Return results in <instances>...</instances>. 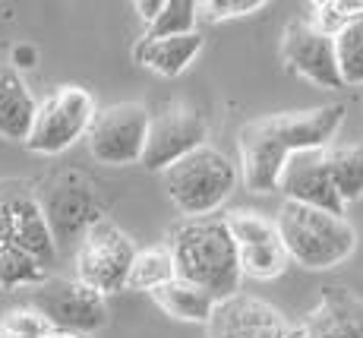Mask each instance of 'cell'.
Returning <instances> with one entry per match:
<instances>
[{"mask_svg": "<svg viewBox=\"0 0 363 338\" xmlns=\"http://www.w3.org/2000/svg\"><path fill=\"white\" fill-rule=\"evenodd\" d=\"M41 209L51 224V234L57 241V250L67 244H82V237L101 222L99 202L89 193V187L73 184V180H57L45 196H41Z\"/></svg>", "mask_w": 363, "mask_h": 338, "instance_id": "obj_13", "label": "cell"}, {"mask_svg": "<svg viewBox=\"0 0 363 338\" xmlns=\"http://www.w3.org/2000/svg\"><path fill=\"white\" fill-rule=\"evenodd\" d=\"M281 60L294 76H303L313 86L341 89L338 51H335V35L323 32L313 19H294L284 29L281 38Z\"/></svg>", "mask_w": 363, "mask_h": 338, "instance_id": "obj_10", "label": "cell"}, {"mask_svg": "<svg viewBox=\"0 0 363 338\" xmlns=\"http://www.w3.org/2000/svg\"><path fill=\"white\" fill-rule=\"evenodd\" d=\"M275 228L291 263L313 272L341 266L357 246V231L351 228V222L345 215L300 206V202H288V200L278 209Z\"/></svg>", "mask_w": 363, "mask_h": 338, "instance_id": "obj_3", "label": "cell"}, {"mask_svg": "<svg viewBox=\"0 0 363 338\" xmlns=\"http://www.w3.org/2000/svg\"><path fill=\"white\" fill-rule=\"evenodd\" d=\"M48 338H79V335H73V332H57V329H54V332L48 335Z\"/></svg>", "mask_w": 363, "mask_h": 338, "instance_id": "obj_32", "label": "cell"}, {"mask_svg": "<svg viewBox=\"0 0 363 338\" xmlns=\"http://www.w3.org/2000/svg\"><path fill=\"white\" fill-rule=\"evenodd\" d=\"M265 0H206L202 4V16L218 23V19H234V16H247V13L262 10Z\"/></svg>", "mask_w": 363, "mask_h": 338, "instance_id": "obj_28", "label": "cell"}, {"mask_svg": "<svg viewBox=\"0 0 363 338\" xmlns=\"http://www.w3.org/2000/svg\"><path fill=\"white\" fill-rule=\"evenodd\" d=\"M149 124L152 114L136 102H121L108 104L95 114L92 126H89V152L95 161L111 168L121 165H136L143 161L145 139H149Z\"/></svg>", "mask_w": 363, "mask_h": 338, "instance_id": "obj_7", "label": "cell"}, {"mask_svg": "<svg viewBox=\"0 0 363 338\" xmlns=\"http://www.w3.org/2000/svg\"><path fill=\"white\" fill-rule=\"evenodd\" d=\"M313 10H316L313 23L319 29L329 35H338L345 26L363 19V0H325V4H313Z\"/></svg>", "mask_w": 363, "mask_h": 338, "instance_id": "obj_26", "label": "cell"}, {"mask_svg": "<svg viewBox=\"0 0 363 338\" xmlns=\"http://www.w3.org/2000/svg\"><path fill=\"white\" fill-rule=\"evenodd\" d=\"M136 253L139 250L121 228L99 222L76 246V278L99 294H114L130 285Z\"/></svg>", "mask_w": 363, "mask_h": 338, "instance_id": "obj_6", "label": "cell"}, {"mask_svg": "<svg viewBox=\"0 0 363 338\" xmlns=\"http://www.w3.org/2000/svg\"><path fill=\"white\" fill-rule=\"evenodd\" d=\"M152 300H155L167 316H177V320H184V322H212L215 307H218V300H215L212 294L196 288L193 281H184V278H174V281H167V285L155 288Z\"/></svg>", "mask_w": 363, "mask_h": 338, "instance_id": "obj_18", "label": "cell"}, {"mask_svg": "<svg viewBox=\"0 0 363 338\" xmlns=\"http://www.w3.org/2000/svg\"><path fill=\"white\" fill-rule=\"evenodd\" d=\"M38 310L57 332H95L108 320V307H104V294L92 291L89 285H82L79 278L64 281V278H48L45 285H38L32 291L29 304Z\"/></svg>", "mask_w": 363, "mask_h": 338, "instance_id": "obj_8", "label": "cell"}, {"mask_svg": "<svg viewBox=\"0 0 363 338\" xmlns=\"http://www.w3.org/2000/svg\"><path fill=\"white\" fill-rule=\"evenodd\" d=\"M177 266V278L193 281L196 288L208 291L215 300H231L240 291L243 266L240 246H237L225 215L186 218L177 224L167 241Z\"/></svg>", "mask_w": 363, "mask_h": 338, "instance_id": "obj_2", "label": "cell"}, {"mask_svg": "<svg viewBox=\"0 0 363 338\" xmlns=\"http://www.w3.org/2000/svg\"><path fill=\"white\" fill-rule=\"evenodd\" d=\"M303 332L306 338H363V304L341 288H332Z\"/></svg>", "mask_w": 363, "mask_h": 338, "instance_id": "obj_16", "label": "cell"}, {"mask_svg": "<svg viewBox=\"0 0 363 338\" xmlns=\"http://www.w3.org/2000/svg\"><path fill=\"white\" fill-rule=\"evenodd\" d=\"M95 114V98L86 92L82 86H60L54 95H48L38 104V114H35L32 133L26 139L32 152L38 155H57L76 146L79 139L89 136V126H92Z\"/></svg>", "mask_w": 363, "mask_h": 338, "instance_id": "obj_5", "label": "cell"}, {"mask_svg": "<svg viewBox=\"0 0 363 338\" xmlns=\"http://www.w3.org/2000/svg\"><path fill=\"white\" fill-rule=\"evenodd\" d=\"M0 329H4L10 338H48L54 332L51 322H48L45 316H41L38 310H32V307L10 310V313L4 316V322H0Z\"/></svg>", "mask_w": 363, "mask_h": 338, "instance_id": "obj_27", "label": "cell"}, {"mask_svg": "<svg viewBox=\"0 0 363 338\" xmlns=\"http://www.w3.org/2000/svg\"><path fill=\"white\" fill-rule=\"evenodd\" d=\"M335 51H338V70L345 86H363V19L345 26L335 35Z\"/></svg>", "mask_w": 363, "mask_h": 338, "instance_id": "obj_24", "label": "cell"}, {"mask_svg": "<svg viewBox=\"0 0 363 338\" xmlns=\"http://www.w3.org/2000/svg\"><path fill=\"white\" fill-rule=\"evenodd\" d=\"M329 171L341 202L363 200V146H329Z\"/></svg>", "mask_w": 363, "mask_h": 338, "instance_id": "obj_19", "label": "cell"}, {"mask_svg": "<svg viewBox=\"0 0 363 338\" xmlns=\"http://www.w3.org/2000/svg\"><path fill=\"white\" fill-rule=\"evenodd\" d=\"M0 200H4L6 215H10V244L23 246L38 263L51 266L57 259V241L51 234V224L45 218L41 200H35L32 193H23V190L10 196H0Z\"/></svg>", "mask_w": 363, "mask_h": 338, "instance_id": "obj_14", "label": "cell"}, {"mask_svg": "<svg viewBox=\"0 0 363 338\" xmlns=\"http://www.w3.org/2000/svg\"><path fill=\"white\" fill-rule=\"evenodd\" d=\"M164 4H167V0H139V4H136L139 16H143V19H145V29H149V26H152V23H155V19H158V16H162Z\"/></svg>", "mask_w": 363, "mask_h": 338, "instance_id": "obj_30", "label": "cell"}, {"mask_svg": "<svg viewBox=\"0 0 363 338\" xmlns=\"http://www.w3.org/2000/svg\"><path fill=\"white\" fill-rule=\"evenodd\" d=\"M291 256L284 250L281 237L272 244H256V246H240V266H243V276L250 278H259V281H269V278H278L284 269H288Z\"/></svg>", "mask_w": 363, "mask_h": 338, "instance_id": "obj_22", "label": "cell"}, {"mask_svg": "<svg viewBox=\"0 0 363 338\" xmlns=\"http://www.w3.org/2000/svg\"><path fill=\"white\" fill-rule=\"evenodd\" d=\"M345 121V104H323L310 111H291L240 130V180L253 193H275L281 171L294 152L329 149Z\"/></svg>", "mask_w": 363, "mask_h": 338, "instance_id": "obj_1", "label": "cell"}, {"mask_svg": "<svg viewBox=\"0 0 363 338\" xmlns=\"http://www.w3.org/2000/svg\"><path fill=\"white\" fill-rule=\"evenodd\" d=\"M240 171L225 152L202 146L184 161L164 171V187L171 202L186 218H206L221 209V202L234 193Z\"/></svg>", "mask_w": 363, "mask_h": 338, "instance_id": "obj_4", "label": "cell"}, {"mask_svg": "<svg viewBox=\"0 0 363 338\" xmlns=\"http://www.w3.org/2000/svg\"><path fill=\"white\" fill-rule=\"evenodd\" d=\"M10 244V215H6V206L0 200V250Z\"/></svg>", "mask_w": 363, "mask_h": 338, "instance_id": "obj_31", "label": "cell"}, {"mask_svg": "<svg viewBox=\"0 0 363 338\" xmlns=\"http://www.w3.org/2000/svg\"><path fill=\"white\" fill-rule=\"evenodd\" d=\"M45 263L26 253L23 246L6 244L0 250V288L4 291H16V288H38L45 285Z\"/></svg>", "mask_w": 363, "mask_h": 338, "instance_id": "obj_21", "label": "cell"}, {"mask_svg": "<svg viewBox=\"0 0 363 338\" xmlns=\"http://www.w3.org/2000/svg\"><path fill=\"white\" fill-rule=\"evenodd\" d=\"M208 338H306V332L288 326V320L265 300L237 294L215 307Z\"/></svg>", "mask_w": 363, "mask_h": 338, "instance_id": "obj_11", "label": "cell"}, {"mask_svg": "<svg viewBox=\"0 0 363 338\" xmlns=\"http://www.w3.org/2000/svg\"><path fill=\"white\" fill-rule=\"evenodd\" d=\"M35 114H38V102L19 76V70H13L10 63H0V136L26 143Z\"/></svg>", "mask_w": 363, "mask_h": 338, "instance_id": "obj_15", "label": "cell"}, {"mask_svg": "<svg viewBox=\"0 0 363 338\" xmlns=\"http://www.w3.org/2000/svg\"><path fill=\"white\" fill-rule=\"evenodd\" d=\"M202 51V35H174V38H143L136 45V63L149 67L158 76H180Z\"/></svg>", "mask_w": 363, "mask_h": 338, "instance_id": "obj_17", "label": "cell"}, {"mask_svg": "<svg viewBox=\"0 0 363 338\" xmlns=\"http://www.w3.org/2000/svg\"><path fill=\"white\" fill-rule=\"evenodd\" d=\"M0 338H10V335H6V332H4V329H0Z\"/></svg>", "mask_w": 363, "mask_h": 338, "instance_id": "obj_33", "label": "cell"}, {"mask_svg": "<svg viewBox=\"0 0 363 338\" xmlns=\"http://www.w3.org/2000/svg\"><path fill=\"white\" fill-rule=\"evenodd\" d=\"M35 63H38V51H35L32 45H16V48H13V58H10L13 70H19V73H23V70H32Z\"/></svg>", "mask_w": 363, "mask_h": 338, "instance_id": "obj_29", "label": "cell"}, {"mask_svg": "<svg viewBox=\"0 0 363 338\" xmlns=\"http://www.w3.org/2000/svg\"><path fill=\"white\" fill-rule=\"evenodd\" d=\"M202 4L196 0H167L162 16L145 29V38H174V35H193Z\"/></svg>", "mask_w": 363, "mask_h": 338, "instance_id": "obj_23", "label": "cell"}, {"mask_svg": "<svg viewBox=\"0 0 363 338\" xmlns=\"http://www.w3.org/2000/svg\"><path fill=\"white\" fill-rule=\"evenodd\" d=\"M278 193H284L288 202H300V206H313V209H325V212H335V215H345V202H341L338 190L332 184L325 149L291 155L281 171Z\"/></svg>", "mask_w": 363, "mask_h": 338, "instance_id": "obj_12", "label": "cell"}, {"mask_svg": "<svg viewBox=\"0 0 363 338\" xmlns=\"http://www.w3.org/2000/svg\"><path fill=\"white\" fill-rule=\"evenodd\" d=\"M177 278V266H174V253L171 246H152V250H139L136 263L130 272V285L133 291H155V288L167 285Z\"/></svg>", "mask_w": 363, "mask_h": 338, "instance_id": "obj_20", "label": "cell"}, {"mask_svg": "<svg viewBox=\"0 0 363 338\" xmlns=\"http://www.w3.org/2000/svg\"><path fill=\"white\" fill-rule=\"evenodd\" d=\"M228 228H231L237 246H256V244H272L278 241L275 218H265L250 209H234L231 215H225Z\"/></svg>", "mask_w": 363, "mask_h": 338, "instance_id": "obj_25", "label": "cell"}, {"mask_svg": "<svg viewBox=\"0 0 363 338\" xmlns=\"http://www.w3.org/2000/svg\"><path fill=\"white\" fill-rule=\"evenodd\" d=\"M206 136H208V126L199 111L184 108V104L164 108L162 114H152L149 139H145V152L139 165H145L149 171L164 174L171 165H177L186 155L202 149Z\"/></svg>", "mask_w": 363, "mask_h": 338, "instance_id": "obj_9", "label": "cell"}]
</instances>
